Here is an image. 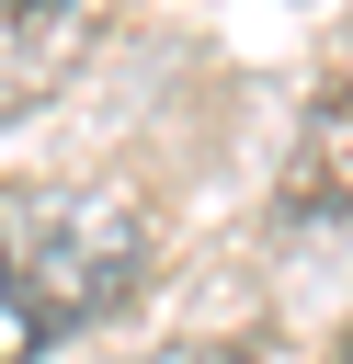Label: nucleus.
<instances>
[{
	"mask_svg": "<svg viewBox=\"0 0 353 364\" xmlns=\"http://www.w3.org/2000/svg\"><path fill=\"white\" fill-rule=\"evenodd\" d=\"M148 273V216L102 182H0V364H34L46 341L125 307Z\"/></svg>",
	"mask_w": 353,
	"mask_h": 364,
	"instance_id": "1",
	"label": "nucleus"
},
{
	"mask_svg": "<svg viewBox=\"0 0 353 364\" xmlns=\"http://www.w3.org/2000/svg\"><path fill=\"white\" fill-rule=\"evenodd\" d=\"M114 0H0V125H23L91 46H102Z\"/></svg>",
	"mask_w": 353,
	"mask_h": 364,
	"instance_id": "2",
	"label": "nucleus"
},
{
	"mask_svg": "<svg viewBox=\"0 0 353 364\" xmlns=\"http://www.w3.org/2000/svg\"><path fill=\"white\" fill-rule=\"evenodd\" d=\"M285 216L353 239V68H330V80L307 91V114H296V148H285Z\"/></svg>",
	"mask_w": 353,
	"mask_h": 364,
	"instance_id": "3",
	"label": "nucleus"
},
{
	"mask_svg": "<svg viewBox=\"0 0 353 364\" xmlns=\"http://www.w3.org/2000/svg\"><path fill=\"white\" fill-rule=\"evenodd\" d=\"M342 364H353V330H342Z\"/></svg>",
	"mask_w": 353,
	"mask_h": 364,
	"instance_id": "4",
	"label": "nucleus"
}]
</instances>
